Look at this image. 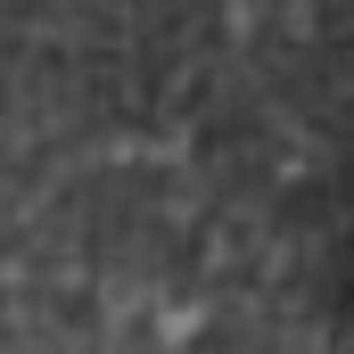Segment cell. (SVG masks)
Here are the masks:
<instances>
[{"instance_id": "1", "label": "cell", "mask_w": 354, "mask_h": 354, "mask_svg": "<svg viewBox=\"0 0 354 354\" xmlns=\"http://www.w3.org/2000/svg\"><path fill=\"white\" fill-rule=\"evenodd\" d=\"M0 354H354V0H0Z\"/></svg>"}]
</instances>
